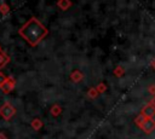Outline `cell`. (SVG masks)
<instances>
[{
    "label": "cell",
    "mask_w": 155,
    "mask_h": 139,
    "mask_svg": "<svg viewBox=\"0 0 155 139\" xmlns=\"http://www.w3.org/2000/svg\"><path fill=\"white\" fill-rule=\"evenodd\" d=\"M18 34L30 45L36 46L47 34V29L39 22L38 18L31 17L24 25L21 27Z\"/></svg>",
    "instance_id": "6da1fadb"
},
{
    "label": "cell",
    "mask_w": 155,
    "mask_h": 139,
    "mask_svg": "<svg viewBox=\"0 0 155 139\" xmlns=\"http://www.w3.org/2000/svg\"><path fill=\"white\" fill-rule=\"evenodd\" d=\"M15 115H16V108L10 102H5L0 106V116L5 121H10Z\"/></svg>",
    "instance_id": "7a4b0ae2"
},
{
    "label": "cell",
    "mask_w": 155,
    "mask_h": 139,
    "mask_svg": "<svg viewBox=\"0 0 155 139\" xmlns=\"http://www.w3.org/2000/svg\"><path fill=\"white\" fill-rule=\"evenodd\" d=\"M15 85H16V81H15V79L12 77V76H7L6 77V81L0 86V89L4 92V93H10L13 88H15Z\"/></svg>",
    "instance_id": "3957f363"
},
{
    "label": "cell",
    "mask_w": 155,
    "mask_h": 139,
    "mask_svg": "<svg viewBox=\"0 0 155 139\" xmlns=\"http://www.w3.org/2000/svg\"><path fill=\"white\" fill-rule=\"evenodd\" d=\"M10 63V56L5 52V51H0V71L2 68H5V65H7Z\"/></svg>",
    "instance_id": "277c9868"
},
{
    "label": "cell",
    "mask_w": 155,
    "mask_h": 139,
    "mask_svg": "<svg viewBox=\"0 0 155 139\" xmlns=\"http://www.w3.org/2000/svg\"><path fill=\"white\" fill-rule=\"evenodd\" d=\"M10 12V7H8V5L6 4V2H0V13L2 15V16H6L7 13Z\"/></svg>",
    "instance_id": "5b68a950"
},
{
    "label": "cell",
    "mask_w": 155,
    "mask_h": 139,
    "mask_svg": "<svg viewBox=\"0 0 155 139\" xmlns=\"http://www.w3.org/2000/svg\"><path fill=\"white\" fill-rule=\"evenodd\" d=\"M31 126H33V128H35V129H39V128L41 127V122H40L39 120H34V121L31 122Z\"/></svg>",
    "instance_id": "8992f818"
},
{
    "label": "cell",
    "mask_w": 155,
    "mask_h": 139,
    "mask_svg": "<svg viewBox=\"0 0 155 139\" xmlns=\"http://www.w3.org/2000/svg\"><path fill=\"white\" fill-rule=\"evenodd\" d=\"M6 77H7V76H6L4 73H1V71H0V86L6 81Z\"/></svg>",
    "instance_id": "52a82bcc"
},
{
    "label": "cell",
    "mask_w": 155,
    "mask_h": 139,
    "mask_svg": "<svg viewBox=\"0 0 155 139\" xmlns=\"http://www.w3.org/2000/svg\"><path fill=\"white\" fill-rule=\"evenodd\" d=\"M0 139H8V138L6 137L5 133H1V132H0Z\"/></svg>",
    "instance_id": "ba28073f"
},
{
    "label": "cell",
    "mask_w": 155,
    "mask_h": 139,
    "mask_svg": "<svg viewBox=\"0 0 155 139\" xmlns=\"http://www.w3.org/2000/svg\"><path fill=\"white\" fill-rule=\"evenodd\" d=\"M1 50H2V48H1V46H0V51H1Z\"/></svg>",
    "instance_id": "9c48e42d"
}]
</instances>
